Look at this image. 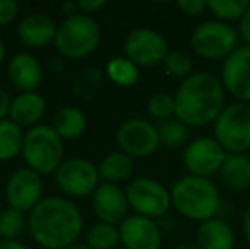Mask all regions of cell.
<instances>
[{"mask_svg":"<svg viewBox=\"0 0 250 249\" xmlns=\"http://www.w3.org/2000/svg\"><path fill=\"white\" fill-rule=\"evenodd\" d=\"M44 183L41 174L29 167L16 169L5 183V200L10 208L29 213L43 200Z\"/></svg>","mask_w":250,"mask_h":249,"instance_id":"cell-13","label":"cell"},{"mask_svg":"<svg viewBox=\"0 0 250 249\" xmlns=\"http://www.w3.org/2000/svg\"><path fill=\"white\" fill-rule=\"evenodd\" d=\"M79 3V10L80 14H85V16H92V14H97L99 10L104 9L107 5L105 0H82Z\"/></svg>","mask_w":250,"mask_h":249,"instance_id":"cell-34","label":"cell"},{"mask_svg":"<svg viewBox=\"0 0 250 249\" xmlns=\"http://www.w3.org/2000/svg\"><path fill=\"white\" fill-rule=\"evenodd\" d=\"M46 113V101L40 92H19L10 103L9 120L21 128H34Z\"/></svg>","mask_w":250,"mask_h":249,"instance_id":"cell-19","label":"cell"},{"mask_svg":"<svg viewBox=\"0 0 250 249\" xmlns=\"http://www.w3.org/2000/svg\"><path fill=\"white\" fill-rule=\"evenodd\" d=\"M158 136H160V145L167 149H181L189 140V126L184 125L177 118L162 121L157 125Z\"/></svg>","mask_w":250,"mask_h":249,"instance_id":"cell-27","label":"cell"},{"mask_svg":"<svg viewBox=\"0 0 250 249\" xmlns=\"http://www.w3.org/2000/svg\"><path fill=\"white\" fill-rule=\"evenodd\" d=\"M225 91L220 77L211 72H194L182 80L175 97V118L188 126L203 128L218 120L225 110Z\"/></svg>","mask_w":250,"mask_h":249,"instance_id":"cell-2","label":"cell"},{"mask_svg":"<svg viewBox=\"0 0 250 249\" xmlns=\"http://www.w3.org/2000/svg\"><path fill=\"white\" fill-rule=\"evenodd\" d=\"M119 236L125 249H160L162 230L158 222L142 215H131L119 226Z\"/></svg>","mask_w":250,"mask_h":249,"instance_id":"cell-16","label":"cell"},{"mask_svg":"<svg viewBox=\"0 0 250 249\" xmlns=\"http://www.w3.org/2000/svg\"><path fill=\"white\" fill-rule=\"evenodd\" d=\"M10 103H12V101H10L9 92L5 91V87L0 86V121L7 120V116H9Z\"/></svg>","mask_w":250,"mask_h":249,"instance_id":"cell-36","label":"cell"},{"mask_svg":"<svg viewBox=\"0 0 250 249\" xmlns=\"http://www.w3.org/2000/svg\"><path fill=\"white\" fill-rule=\"evenodd\" d=\"M170 53L165 38L150 27L133 29L125 40V57L136 67H153L164 63Z\"/></svg>","mask_w":250,"mask_h":249,"instance_id":"cell-12","label":"cell"},{"mask_svg":"<svg viewBox=\"0 0 250 249\" xmlns=\"http://www.w3.org/2000/svg\"><path fill=\"white\" fill-rule=\"evenodd\" d=\"M158 227H160L162 232H170L172 229H174V219H172L170 215H164L162 219H158Z\"/></svg>","mask_w":250,"mask_h":249,"instance_id":"cell-39","label":"cell"},{"mask_svg":"<svg viewBox=\"0 0 250 249\" xmlns=\"http://www.w3.org/2000/svg\"><path fill=\"white\" fill-rule=\"evenodd\" d=\"M62 12L65 14L66 17L77 16V14H80L79 3H77V2H66V3H63V5H62Z\"/></svg>","mask_w":250,"mask_h":249,"instance_id":"cell-38","label":"cell"},{"mask_svg":"<svg viewBox=\"0 0 250 249\" xmlns=\"http://www.w3.org/2000/svg\"><path fill=\"white\" fill-rule=\"evenodd\" d=\"M177 9L181 10L184 16H199L204 10L208 9V2L204 0H179L177 2Z\"/></svg>","mask_w":250,"mask_h":249,"instance_id":"cell-33","label":"cell"},{"mask_svg":"<svg viewBox=\"0 0 250 249\" xmlns=\"http://www.w3.org/2000/svg\"><path fill=\"white\" fill-rule=\"evenodd\" d=\"M51 126L63 142H70L83 135L87 130V116L77 106H63L56 111Z\"/></svg>","mask_w":250,"mask_h":249,"instance_id":"cell-21","label":"cell"},{"mask_svg":"<svg viewBox=\"0 0 250 249\" xmlns=\"http://www.w3.org/2000/svg\"><path fill=\"white\" fill-rule=\"evenodd\" d=\"M99 167L83 157H70L55 173V183L70 198H85L99 188Z\"/></svg>","mask_w":250,"mask_h":249,"instance_id":"cell-8","label":"cell"},{"mask_svg":"<svg viewBox=\"0 0 250 249\" xmlns=\"http://www.w3.org/2000/svg\"><path fill=\"white\" fill-rule=\"evenodd\" d=\"M27 226L26 213L16 208H5L0 212V237L3 241H17L22 234L24 227Z\"/></svg>","mask_w":250,"mask_h":249,"instance_id":"cell-29","label":"cell"},{"mask_svg":"<svg viewBox=\"0 0 250 249\" xmlns=\"http://www.w3.org/2000/svg\"><path fill=\"white\" fill-rule=\"evenodd\" d=\"M220 80L238 103L250 104V46H238L223 62Z\"/></svg>","mask_w":250,"mask_h":249,"instance_id":"cell-14","label":"cell"},{"mask_svg":"<svg viewBox=\"0 0 250 249\" xmlns=\"http://www.w3.org/2000/svg\"><path fill=\"white\" fill-rule=\"evenodd\" d=\"M5 60V45H3V41L0 40V65L3 63Z\"/></svg>","mask_w":250,"mask_h":249,"instance_id":"cell-42","label":"cell"},{"mask_svg":"<svg viewBox=\"0 0 250 249\" xmlns=\"http://www.w3.org/2000/svg\"><path fill=\"white\" fill-rule=\"evenodd\" d=\"M213 133L227 154H245L250 150V104L237 101L225 106L214 121Z\"/></svg>","mask_w":250,"mask_h":249,"instance_id":"cell-7","label":"cell"},{"mask_svg":"<svg viewBox=\"0 0 250 249\" xmlns=\"http://www.w3.org/2000/svg\"><path fill=\"white\" fill-rule=\"evenodd\" d=\"M116 142H118L121 152L128 154L129 157H150L160 147V136L158 128L148 120L143 118H129L119 125L116 132Z\"/></svg>","mask_w":250,"mask_h":249,"instance_id":"cell-10","label":"cell"},{"mask_svg":"<svg viewBox=\"0 0 250 249\" xmlns=\"http://www.w3.org/2000/svg\"><path fill=\"white\" fill-rule=\"evenodd\" d=\"M175 249H199V246L196 243H191V241H186V243H181Z\"/></svg>","mask_w":250,"mask_h":249,"instance_id":"cell-41","label":"cell"},{"mask_svg":"<svg viewBox=\"0 0 250 249\" xmlns=\"http://www.w3.org/2000/svg\"><path fill=\"white\" fill-rule=\"evenodd\" d=\"M148 114L158 123L175 118V97L167 92H157L148 99L146 104Z\"/></svg>","mask_w":250,"mask_h":249,"instance_id":"cell-31","label":"cell"},{"mask_svg":"<svg viewBox=\"0 0 250 249\" xmlns=\"http://www.w3.org/2000/svg\"><path fill=\"white\" fill-rule=\"evenodd\" d=\"M92 208L99 222L121 226L123 220L128 219V196L126 189H121L119 184L102 183L92 195Z\"/></svg>","mask_w":250,"mask_h":249,"instance_id":"cell-15","label":"cell"},{"mask_svg":"<svg viewBox=\"0 0 250 249\" xmlns=\"http://www.w3.org/2000/svg\"><path fill=\"white\" fill-rule=\"evenodd\" d=\"M9 82L19 92H36L43 80V67L33 53H16L7 65Z\"/></svg>","mask_w":250,"mask_h":249,"instance_id":"cell-17","label":"cell"},{"mask_svg":"<svg viewBox=\"0 0 250 249\" xmlns=\"http://www.w3.org/2000/svg\"><path fill=\"white\" fill-rule=\"evenodd\" d=\"M0 249H29L19 241H0Z\"/></svg>","mask_w":250,"mask_h":249,"instance_id":"cell-40","label":"cell"},{"mask_svg":"<svg viewBox=\"0 0 250 249\" xmlns=\"http://www.w3.org/2000/svg\"><path fill=\"white\" fill-rule=\"evenodd\" d=\"M247 180H249V186H250V160H249V169H247Z\"/></svg>","mask_w":250,"mask_h":249,"instance_id":"cell-44","label":"cell"},{"mask_svg":"<svg viewBox=\"0 0 250 249\" xmlns=\"http://www.w3.org/2000/svg\"><path fill=\"white\" fill-rule=\"evenodd\" d=\"M129 208L146 219H162L172 206L170 189L151 178H136L126 188Z\"/></svg>","mask_w":250,"mask_h":249,"instance_id":"cell-9","label":"cell"},{"mask_svg":"<svg viewBox=\"0 0 250 249\" xmlns=\"http://www.w3.org/2000/svg\"><path fill=\"white\" fill-rule=\"evenodd\" d=\"M19 3L16 0H0V27H5L16 21L19 14Z\"/></svg>","mask_w":250,"mask_h":249,"instance_id":"cell-32","label":"cell"},{"mask_svg":"<svg viewBox=\"0 0 250 249\" xmlns=\"http://www.w3.org/2000/svg\"><path fill=\"white\" fill-rule=\"evenodd\" d=\"M119 243V227L112 224L97 222L85 234V244L92 249H116Z\"/></svg>","mask_w":250,"mask_h":249,"instance_id":"cell-26","label":"cell"},{"mask_svg":"<svg viewBox=\"0 0 250 249\" xmlns=\"http://www.w3.org/2000/svg\"><path fill=\"white\" fill-rule=\"evenodd\" d=\"M133 171H135V160L121 150L107 154L99 164L101 180L111 184H119L123 181H128L131 178Z\"/></svg>","mask_w":250,"mask_h":249,"instance_id":"cell-22","label":"cell"},{"mask_svg":"<svg viewBox=\"0 0 250 249\" xmlns=\"http://www.w3.org/2000/svg\"><path fill=\"white\" fill-rule=\"evenodd\" d=\"M249 160L245 154H227L225 162L220 169V176L223 184L231 191H245L249 188L247 169Z\"/></svg>","mask_w":250,"mask_h":249,"instance_id":"cell-23","label":"cell"},{"mask_svg":"<svg viewBox=\"0 0 250 249\" xmlns=\"http://www.w3.org/2000/svg\"><path fill=\"white\" fill-rule=\"evenodd\" d=\"M191 48L199 58L225 62L238 48V34L228 23L204 21L192 31Z\"/></svg>","mask_w":250,"mask_h":249,"instance_id":"cell-6","label":"cell"},{"mask_svg":"<svg viewBox=\"0 0 250 249\" xmlns=\"http://www.w3.org/2000/svg\"><path fill=\"white\" fill-rule=\"evenodd\" d=\"M250 0H208V10L216 21H240L249 10Z\"/></svg>","mask_w":250,"mask_h":249,"instance_id":"cell-28","label":"cell"},{"mask_svg":"<svg viewBox=\"0 0 250 249\" xmlns=\"http://www.w3.org/2000/svg\"><path fill=\"white\" fill-rule=\"evenodd\" d=\"M172 206L182 217L194 222H206L220 215L223 200L220 189L211 180L198 176L181 178L170 188Z\"/></svg>","mask_w":250,"mask_h":249,"instance_id":"cell-3","label":"cell"},{"mask_svg":"<svg viewBox=\"0 0 250 249\" xmlns=\"http://www.w3.org/2000/svg\"><path fill=\"white\" fill-rule=\"evenodd\" d=\"M63 140L50 125H38L29 128L24 135L22 157L27 167L38 174L56 173L63 164Z\"/></svg>","mask_w":250,"mask_h":249,"instance_id":"cell-5","label":"cell"},{"mask_svg":"<svg viewBox=\"0 0 250 249\" xmlns=\"http://www.w3.org/2000/svg\"><path fill=\"white\" fill-rule=\"evenodd\" d=\"M27 229L38 246L68 249L79 243L83 217L79 206L65 196L43 198L27 215Z\"/></svg>","mask_w":250,"mask_h":249,"instance_id":"cell-1","label":"cell"},{"mask_svg":"<svg viewBox=\"0 0 250 249\" xmlns=\"http://www.w3.org/2000/svg\"><path fill=\"white\" fill-rule=\"evenodd\" d=\"M68 249H92V248H89L87 244H80V243H77V244H73V246H70Z\"/></svg>","mask_w":250,"mask_h":249,"instance_id":"cell-43","label":"cell"},{"mask_svg":"<svg viewBox=\"0 0 250 249\" xmlns=\"http://www.w3.org/2000/svg\"><path fill=\"white\" fill-rule=\"evenodd\" d=\"M109 80L119 87H133L140 79V67H136L129 58L116 57L109 60L105 67Z\"/></svg>","mask_w":250,"mask_h":249,"instance_id":"cell-25","label":"cell"},{"mask_svg":"<svg viewBox=\"0 0 250 249\" xmlns=\"http://www.w3.org/2000/svg\"><path fill=\"white\" fill-rule=\"evenodd\" d=\"M242 232L250 244V205L244 210V215H242Z\"/></svg>","mask_w":250,"mask_h":249,"instance_id":"cell-37","label":"cell"},{"mask_svg":"<svg viewBox=\"0 0 250 249\" xmlns=\"http://www.w3.org/2000/svg\"><path fill=\"white\" fill-rule=\"evenodd\" d=\"M24 135L19 125L7 120L0 121V162H7L22 154Z\"/></svg>","mask_w":250,"mask_h":249,"instance_id":"cell-24","label":"cell"},{"mask_svg":"<svg viewBox=\"0 0 250 249\" xmlns=\"http://www.w3.org/2000/svg\"><path fill=\"white\" fill-rule=\"evenodd\" d=\"M238 34L245 41V46H250V7L238 21Z\"/></svg>","mask_w":250,"mask_h":249,"instance_id":"cell-35","label":"cell"},{"mask_svg":"<svg viewBox=\"0 0 250 249\" xmlns=\"http://www.w3.org/2000/svg\"><path fill=\"white\" fill-rule=\"evenodd\" d=\"M58 26L48 14L31 12L17 26V38L27 48H44L55 43Z\"/></svg>","mask_w":250,"mask_h":249,"instance_id":"cell-18","label":"cell"},{"mask_svg":"<svg viewBox=\"0 0 250 249\" xmlns=\"http://www.w3.org/2000/svg\"><path fill=\"white\" fill-rule=\"evenodd\" d=\"M0 205H2V196H0Z\"/></svg>","mask_w":250,"mask_h":249,"instance_id":"cell-45","label":"cell"},{"mask_svg":"<svg viewBox=\"0 0 250 249\" xmlns=\"http://www.w3.org/2000/svg\"><path fill=\"white\" fill-rule=\"evenodd\" d=\"M165 73H167L170 79L175 80H186L188 77H191L192 73V58L189 53L181 50H174L167 55L164 62Z\"/></svg>","mask_w":250,"mask_h":249,"instance_id":"cell-30","label":"cell"},{"mask_svg":"<svg viewBox=\"0 0 250 249\" xmlns=\"http://www.w3.org/2000/svg\"><path fill=\"white\" fill-rule=\"evenodd\" d=\"M196 244L199 249H233L235 232L223 217H214L199 226Z\"/></svg>","mask_w":250,"mask_h":249,"instance_id":"cell-20","label":"cell"},{"mask_svg":"<svg viewBox=\"0 0 250 249\" xmlns=\"http://www.w3.org/2000/svg\"><path fill=\"white\" fill-rule=\"evenodd\" d=\"M225 157L227 152L214 136H199L186 145L182 162L191 176L209 180L214 174H220Z\"/></svg>","mask_w":250,"mask_h":249,"instance_id":"cell-11","label":"cell"},{"mask_svg":"<svg viewBox=\"0 0 250 249\" xmlns=\"http://www.w3.org/2000/svg\"><path fill=\"white\" fill-rule=\"evenodd\" d=\"M101 27L92 16L77 14L65 17L56 29L55 48L63 58L82 60L92 55L101 45Z\"/></svg>","mask_w":250,"mask_h":249,"instance_id":"cell-4","label":"cell"}]
</instances>
